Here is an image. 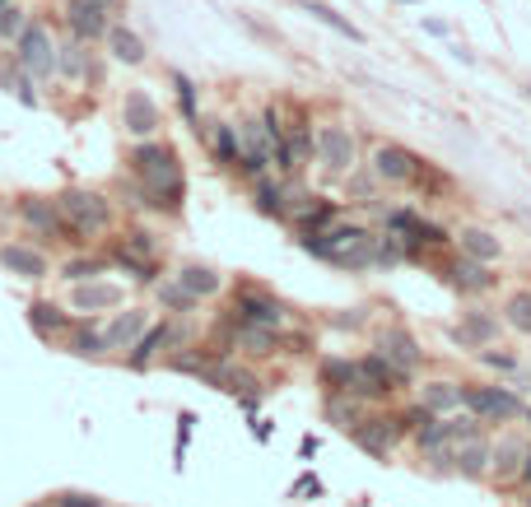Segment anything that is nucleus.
I'll return each instance as SVG.
<instances>
[{"label":"nucleus","mask_w":531,"mask_h":507,"mask_svg":"<svg viewBox=\"0 0 531 507\" xmlns=\"http://www.w3.org/2000/svg\"><path fill=\"white\" fill-rule=\"evenodd\" d=\"M131 177H136L140 187H145V205L150 210H164V214H177L182 201H187V177H182V159H177V149L164 145V140H140L131 149Z\"/></svg>","instance_id":"f257e3e1"},{"label":"nucleus","mask_w":531,"mask_h":507,"mask_svg":"<svg viewBox=\"0 0 531 507\" xmlns=\"http://www.w3.org/2000/svg\"><path fill=\"white\" fill-rule=\"evenodd\" d=\"M373 228L364 219H331L327 228H317V233H299V247L317 261H327L336 270H373Z\"/></svg>","instance_id":"f03ea898"},{"label":"nucleus","mask_w":531,"mask_h":507,"mask_svg":"<svg viewBox=\"0 0 531 507\" xmlns=\"http://www.w3.org/2000/svg\"><path fill=\"white\" fill-rule=\"evenodd\" d=\"M313 140H317V168H322V177H331V182H345V177L364 163V154H359V135H354L350 121H317L313 126Z\"/></svg>","instance_id":"7ed1b4c3"},{"label":"nucleus","mask_w":531,"mask_h":507,"mask_svg":"<svg viewBox=\"0 0 531 507\" xmlns=\"http://www.w3.org/2000/svg\"><path fill=\"white\" fill-rule=\"evenodd\" d=\"M462 410H471L485 428H504L522 419V396L504 382H462Z\"/></svg>","instance_id":"20e7f679"},{"label":"nucleus","mask_w":531,"mask_h":507,"mask_svg":"<svg viewBox=\"0 0 531 507\" xmlns=\"http://www.w3.org/2000/svg\"><path fill=\"white\" fill-rule=\"evenodd\" d=\"M56 210L66 219L70 233H80V238H98V233H108L112 228V201L103 191H66V196H56Z\"/></svg>","instance_id":"39448f33"},{"label":"nucleus","mask_w":531,"mask_h":507,"mask_svg":"<svg viewBox=\"0 0 531 507\" xmlns=\"http://www.w3.org/2000/svg\"><path fill=\"white\" fill-rule=\"evenodd\" d=\"M364 168L378 177L382 187H410V182L420 177L424 159H420V154H415L410 145H401V140H378V145L368 149Z\"/></svg>","instance_id":"423d86ee"},{"label":"nucleus","mask_w":531,"mask_h":507,"mask_svg":"<svg viewBox=\"0 0 531 507\" xmlns=\"http://www.w3.org/2000/svg\"><path fill=\"white\" fill-rule=\"evenodd\" d=\"M406 387H415V377H406L401 368H392V363L382 359L378 349L359 354V401L387 405V401H396V396H401Z\"/></svg>","instance_id":"0eeeda50"},{"label":"nucleus","mask_w":531,"mask_h":507,"mask_svg":"<svg viewBox=\"0 0 531 507\" xmlns=\"http://www.w3.org/2000/svg\"><path fill=\"white\" fill-rule=\"evenodd\" d=\"M401 438H406L401 419H396V414H382V405H373V410H368L364 419L350 428V442H354V447H364V452L378 456V461H387V456L401 447Z\"/></svg>","instance_id":"6e6552de"},{"label":"nucleus","mask_w":531,"mask_h":507,"mask_svg":"<svg viewBox=\"0 0 531 507\" xmlns=\"http://www.w3.org/2000/svg\"><path fill=\"white\" fill-rule=\"evenodd\" d=\"M373 349H378L382 359L392 363V368H401L406 377H420V368L429 363V354H424V345H420V335L410 331V326H382L378 335H373Z\"/></svg>","instance_id":"1a4fd4ad"},{"label":"nucleus","mask_w":531,"mask_h":507,"mask_svg":"<svg viewBox=\"0 0 531 507\" xmlns=\"http://www.w3.org/2000/svg\"><path fill=\"white\" fill-rule=\"evenodd\" d=\"M499 331H504V321H499V312H490V307H466L462 317L448 326V340L457 349H485V345H499Z\"/></svg>","instance_id":"9d476101"},{"label":"nucleus","mask_w":531,"mask_h":507,"mask_svg":"<svg viewBox=\"0 0 531 507\" xmlns=\"http://www.w3.org/2000/svg\"><path fill=\"white\" fill-rule=\"evenodd\" d=\"M527 447H531L527 433H518L513 424L499 428V433L490 438V480L494 484H513V480H518L522 461H527Z\"/></svg>","instance_id":"9b49d317"},{"label":"nucleus","mask_w":531,"mask_h":507,"mask_svg":"<svg viewBox=\"0 0 531 507\" xmlns=\"http://www.w3.org/2000/svg\"><path fill=\"white\" fill-rule=\"evenodd\" d=\"M233 321H252V326H271V331H289V307L266 289H238L233 298Z\"/></svg>","instance_id":"f8f14e48"},{"label":"nucleus","mask_w":531,"mask_h":507,"mask_svg":"<svg viewBox=\"0 0 531 507\" xmlns=\"http://www.w3.org/2000/svg\"><path fill=\"white\" fill-rule=\"evenodd\" d=\"M229 345L247 359H275L285 354L289 331H271V326H252V321H229Z\"/></svg>","instance_id":"ddd939ff"},{"label":"nucleus","mask_w":531,"mask_h":507,"mask_svg":"<svg viewBox=\"0 0 531 507\" xmlns=\"http://www.w3.org/2000/svg\"><path fill=\"white\" fill-rule=\"evenodd\" d=\"M452 252L471 256L480 266H499L504 261V238L485 224H462V228H452Z\"/></svg>","instance_id":"4468645a"},{"label":"nucleus","mask_w":531,"mask_h":507,"mask_svg":"<svg viewBox=\"0 0 531 507\" xmlns=\"http://www.w3.org/2000/svg\"><path fill=\"white\" fill-rule=\"evenodd\" d=\"M448 284L457 289L462 298H485V294H494L499 289V275H494V266H480V261H471V256H452L448 266Z\"/></svg>","instance_id":"2eb2a0df"},{"label":"nucleus","mask_w":531,"mask_h":507,"mask_svg":"<svg viewBox=\"0 0 531 507\" xmlns=\"http://www.w3.org/2000/svg\"><path fill=\"white\" fill-rule=\"evenodd\" d=\"M14 42H19V66H24L33 80H47L56 70V47H52V38H47L42 24H24V33Z\"/></svg>","instance_id":"dca6fc26"},{"label":"nucleus","mask_w":531,"mask_h":507,"mask_svg":"<svg viewBox=\"0 0 531 507\" xmlns=\"http://www.w3.org/2000/svg\"><path fill=\"white\" fill-rule=\"evenodd\" d=\"M448 466H452V475H462V480H471V484L490 480V433L480 428V433H471L466 442H457L448 456Z\"/></svg>","instance_id":"f3484780"},{"label":"nucleus","mask_w":531,"mask_h":507,"mask_svg":"<svg viewBox=\"0 0 531 507\" xmlns=\"http://www.w3.org/2000/svg\"><path fill=\"white\" fill-rule=\"evenodd\" d=\"M410 401L429 414H452V410H462V382L457 377H424V382H415Z\"/></svg>","instance_id":"a211bd4d"},{"label":"nucleus","mask_w":531,"mask_h":507,"mask_svg":"<svg viewBox=\"0 0 531 507\" xmlns=\"http://www.w3.org/2000/svg\"><path fill=\"white\" fill-rule=\"evenodd\" d=\"M122 126H126V135H136V140H150V135L164 126L159 107H154V98L145 94V89H131V94L122 98Z\"/></svg>","instance_id":"6ab92c4d"},{"label":"nucleus","mask_w":531,"mask_h":507,"mask_svg":"<svg viewBox=\"0 0 531 507\" xmlns=\"http://www.w3.org/2000/svg\"><path fill=\"white\" fill-rule=\"evenodd\" d=\"M108 10L112 0H66V19L80 42H94L108 33Z\"/></svg>","instance_id":"aec40b11"},{"label":"nucleus","mask_w":531,"mask_h":507,"mask_svg":"<svg viewBox=\"0 0 531 507\" xmlns=\"http://www.w3.org/2000/svg\"><path fill=\"white\" fill-rule=\"evenodd\" d=\"M108 307H122V289L108 280H80L70 289V312H108Z\"/></svg>","instance_id":"412c9836"},{"label":"nucleus","mask_w":531,"mask_h":507,"mask_svg":"<svg viewBox=\"0 0 531 507\" xmlns=\"http://www.w3.org/2000/svg\"><path fill=\"white\" fill-rule=\"evenodd\" d=\"M145 331H150V312H145V307H122V312L103 326V340H108V349H131Z\"/></svg>","instance_id":"4be33fe9"},{"label":"nucleus","mask_w":531,"mask_h":507,"mask_svg":"<svg viewBox=\"0 0 531 507\" xmlns=\"http://www.w3.org/2000/svg\"><path fill=\"white\" fill-rule=\"evenodd\" d=\"M19 219H24L38 238H61L66 233V219H61V210H56V201H42V196H24L19 201Z\"/></svg>","instance_id":"5701e85b"},{"label":"nucleus","mask_w":531,"mask_h":507,"mask_svg":"<svg viewBox=\"0 0 531 507\" xmlns=\"http://www.w3.org/2000/svg\"><path fill=\"white\" fill-rule=\"evenodd\" d=\"M368 410H373V405L359 401V396H350V391H322V414H327V424L341 428V433H350Z\"/></svg>","instance_id":"b1692460"},{"label":"nucleus","mask_w":531,"mask_h":507,"mask_svg":"<svg viewBox=\"0 0 531 507\" xmlns=\"http://www.w3.org/2000/svg\"><path fill=\"white\" fill-rule=\"evenodd\" d=\"M205 382H210V387H219V391H229V396H238V401H243V396H252V391L261 387L257 373H247L243 363H229V359H215V363H210Z\"/></svg>","instance_id":"393cba45"},{"label":"nucleus","mask_w":531,"mask_h":507,"mask_svg":"<svg viewBox=\"0 0 531 507\" xmlns=\"http://www.w3.org/2000/svg\"><path fill=\"white\" fill-rule=\"evenodd\" d=\"M317 373H322V391H350V396H359V359H350V354H327V359L317 363Z\"/></svg>","instance_id":"a878e982"},{"label":"nucleus","mask_w":531,"mask_h":507,"mask_svg":"<svg viewBox=\"0 0 531 507\" xmlns=\"http://www.w3.org/2000/svg\"><path fill=\"white\" fill-rule=\"evenodd\" d=\"M0 266L10 270V275H19V280H42L47 275V256L24 247V242H5L0 247Z\"/></svg>","instance_id":"bb28decb"},{"label":"nucleus","mask_w":531,"mask_h":507,"mask_svg":"<svg viewBox=\"0 0 531 507\" xmlns=\"http://www.w3.org/2000/svg\"><path fill=\"white\" fill-rule=\"evenodd\" d=\"M173 321H159V326H154L150 321V331L140 335L136 345H131V354H126V363H131V368H150L154 359H159V349H168L173 345Z\"/></svg>","instance_id":"cd10ccee"},{"label":"nucleus","mask_w":531,"mask_h":507,"mask_svg":"<svg viewBox=\"0 0 531 507\" xmlns=\"http://www.w3.org/2000/svg\"><path fill=\"white\" fill-rule=\"evenodd\" d=\"M210 154H215L219 168H238L243 159V140H238V126L233 121H210Z\"/></svg>","instance_id":"c85d7f7f"},{"label":"nucleus","mask_w":531,"mask_h":507,"mask_svg":"<svg viewBox=\"0 0 531 507\" xmlns=\"http://www.w3.org/2000/svg\"><path fill=\"white\" fill-rule=\"evenodd\" d=\"M177 284H182V289H187L191 298H196V303H201V298H215L219 289H224V275H219L215 266H196V261H191V266H182L173 275Z\"/></svg>","instance_id":"c756f323"},{"label":"nucleus","mask_w":531,"mask_h":507,"mask_svg":"<svg viewBox=\"0 0 531 507\" xmlns=\"http://www.w3.org/2000/svg\"><path fill=\"white\" fill-rule=\"evenodd\" d=\"M103 38H108V52L117 56L122 66H140V61L150 56V52H145V38H140L136 28H126V24H108Z\"/></svg>","instance_id":"7c9ffc66"},{"label":"nucleus","mask_w":531,"mask_h":507,"mask_svg":"<svg viewBox=\"0 0 531 507\" xmlns=\"http://www.w3.org/2000/svg\"><path fill=\"white\" fill-rule=\"evenodd\" d=\"M499 321H504V331L531 340V289H508L499 303Z\"/></svg>","instance_id":"2f4dec72"},{"label":"nucleus","mask_w":531,"mask_h":507,"mask_svg":"<svg viewBox=\"0 0 531 507\" xmlns=\"http://www.w3.org/2000/svg\"><path fill=\"white\" fill-rule=\"evenodd\" d=\"M299 10L308 14V19H317L322 28H331V33H341V38H345V42H354V47L364 42V33H359V28H354L341 10H331L327 0H299Z\"/></svg>","instance_id":"473e14b6"},{"label":"nucleus","mask_w":531,"mask_h":507,"mask_svg":"<svg viewBox=\"0 0 531 507\" xmlns=\"http://www.w3.org/2000/svg\"><path fill=\"white\" fill-rule=\"evenodd\" d=\"M28 326L42 335H56L70 326V307H56V303H33L28 307Z\"/></svg>","instance_id":"72a5a7b5"},{"label":"nucleus","mask_w":531,"mask_h":507,"mask_svg":"<svg viewBox=\"0 0 531 507\" xmlns=\"http://www.w3.org/2000/svg\"><path fill=\"white\" fill-rule=\"evenodd\" d=\"M401 261H410V256H406V242L396 238L392 228H382L378 238H373V266L392 270V266H401Z\"/></svg>","instance_id":"f704fd0d"},{"label":"nucleus","mask_w":531,"mask_h":507,"mask_svg":"<svg viewBox=\"0 0 531 507\" xmlns=\"http://www.w3.org/2000/svg\"><path fill=\"white\" fill-rule=\"evenodd\" d=\"M173 89H177V107H182V117H187V126L191 131H201V103H196V84L177 70L173 75Z\"/></svg>","instance_id":"c9c22d12"},{"label":"nucleus","mask_w":531,"mask_h":507,"mask_svg":"<svg viewBox=\"0 0 531 507\" xmlns=\"http://www.w3.org/2000/svg\"><path fill=\"white\" fill-rule=\"evenodd\" d=\"M117 252L140 256V261H154V252H159V238H154L150 228H131V233L117 242Z\"/></svg>","instance_id":"e433bc0d"},{"label":"nucleus","mask_w":531,"mask_h":507,"mask_svg":"<svg viewBox=\"0 0 531 507\" xmlns=\"http://www.w3.org/2000/svg\"><path fill=\"white\" fill-rule=\"evenodd\" d=\"M70 284L80 280H98V275H108V261L103 256H75V261H66V270H61Z\"/></svg>","instance_id":"4c0bfd02"},{"label":"nucleus","mask_w":531,"mask_h":507,"mask_svg":"<svg viewBox=\"0 0 531 507\" xmlns=\"http://www.w3.org/2000/svg\"><path fill=\"white\" fill-rule=\"evenodd\" d=\"M70 349L80 354V359H98V354H108V340H103V331H94V326H84L75 340H70Z\"/></svg>","instance_id":"58836bf2"},{"label":"nucleus","mask_w":531,"mask_h":507,"mask_svg":"<svg viewBox=\"0 0 531 507\" xmlns=\"http://www.w3.org/2000/svg\"><path fill=\"white\" fill-rule=\"evenodd\" d=\"M56 70H66L70 80H80V75H84V42L80 38L66 42V47L56 52Z\"/></svg>","instance_id":"ea45409f"},{"label":"nucleus","mask_w":531,"mask_h":507,"mask_svg":"<svg viewBox=\"0 0 531 507\" xmlns=\"http://www.w3.org/2000/svg\"><path fill=\"white\" fill-rule=\"evenodd\" d=\"M476 354H480V363H485V368H494V373H504V377H513V373H518V359H513L508 349L485 345V349H476Z\"/></svg>","instance_id":"a19ab883"},{"label":"nucleus","mask_w":531,"mask_h":507,"mask_svg":"<svg viewBox=\"0 0 531 507\" xmlns=\"http://www.w3.org/2000/svg\"><path fill=\"white\" fill-rule=\"evenodd\" d=\"M159 303H164V307H173L177 317H187L191 307H196V298H191L187 289H182V284L173 280V284H164V289H159Z\"/></svg>","instance_id":"79ce46f5"},{"label":"nucleus","mask_w":531,"mask_h":507,"mask_svg":"<svg viewBox=\"0 0 531 507\" xmlns=\"http://www.w3.org/2000/svg\"><path fill=\"white\" fill-rule=\"evenodd\" d=\"M24 10H19V5H0V38H19V33H24Z\"/></svg>","instance_id":"37998d69"},{"label":"nucleus","mask_w":531,"mask_h":507,"mask_svg":"<svg viewBox=\"0 0 531 507\" xmlns=\"http://www.w3.org/2000/svg\"><path fill=\"white\" fill-rule=\"evenodd\" d=\"M331 326L336 331H364L368 317H364V307H350V317H331Z\"/></svg>","instance_id":"c03bdc74"},{"label":"nucleus","mask_w":531,"mask_h":507,"mask_svg":"<svg viewBox=\"0 0 531 507\" xmlns=\"http://www.w3.org/2000/svg\"><path fill=\"white\" fill-rule=\"evenodd\" d=\"M56 507H103V503L89 498V494H61V498H56Z\"/></svg>","instance_id":"a18cd8bd"},{"label":"nucleus","mask_w":531,"mask_h":507,"mask_svg":"<svg viewBox=\"0 0 531 507\" xmlns=\"http://www.w3.org/2000/svg\"><path fill=\"white\" fill-rule=\"evenodd\" d=\"M513 489H522V494L531 489V447H527V461H522V470H518V480H513Z\"/></svg>","instance_id":"49530a36"},{"label":"nucleus","mask_w":531,"mask_h":507,"mask_svg":"<svg viewBox=\"0 0 531 507\" xmlns=\"http://www.w3.org/2000/svg\"><path fill=\"white\" fill-rule=\"evenodd\" d=\"M424 33H434V38H448V24H438V19H424Z\"/></svg>","instance_id":"de8ad7c7"},{"label":"nucleus","mask_w":531,"mask_h":507,"mask_svg":"<svg viewBox=\"0 0 531 507\" xmlns=\"http://www.w3.org/2000/svg\"><path fill=\"white\" fill-rule=\"evenodd\" d=\"M294 494H322V484H317V480H299V489H294Z\"/></svg>","instance_id":"09e8293b"},{"label":"nucleus","mask_w":531,"mask_h":507,"mask_svg":"<svg viewBox=\"0 0 531 507\" xmlns=\"http://www.w3.org/2000/svg\"><path fill=\"white\" fill-rule=\"evenodd\" d=\"M396 5H420V0H396Z\"/></svg>","instance_id":"8fccbe9b"},{"label":"nucleus","mask_w":531,"mask_h":507,"mask_svg":"<svg viewBox=\"0 0 531 507\" xmlns=\"http://www.w3.org/2000/svg\"><path fill=\"white\" fill-rule=\"evenodd\" d=\"M522 419H527V428H531V410H522Z\"/></svg>","instance_id":"3c124183"},{"label":"nucleus","mask_w":531,"mask_h":507,"mask_svg":"<svg viewBox=\"0 0 531 507\" xmlns=\"http://www.w3.org/2000/svg\"><path fill=\"white\" fill-rule=\"evenodd\" d=\"M522 507H531V489H527V498H522Z\"/></svg>","instance_id":"603ef678"},{"label":"nucleus","mask_w":531,"mask_h":507,"mask_svg":"<svg viewBox=\"0 0 531 507\" xmlns=\"http://www.w3.org/2000/svg\"><path fill=\"white\" fill-rule=\"evenodd\" d=\"M527 98H531V84H527Z\"/></svg>","instance_id":"864d4df0"},{"label":"nucleus","mask_w":531,"mask_h":507,"mask_svg":"<svg viewBox=\"0 0 531 507\" xmlns=\"http://www.w3.org/2000/svg\"><path fill=\"white\" fill-rule=\"evenodd\" d=\"M0 5H10V0H0Z\"/></svg>","instance_id":"5fc2aeb1"}]
</instances>
